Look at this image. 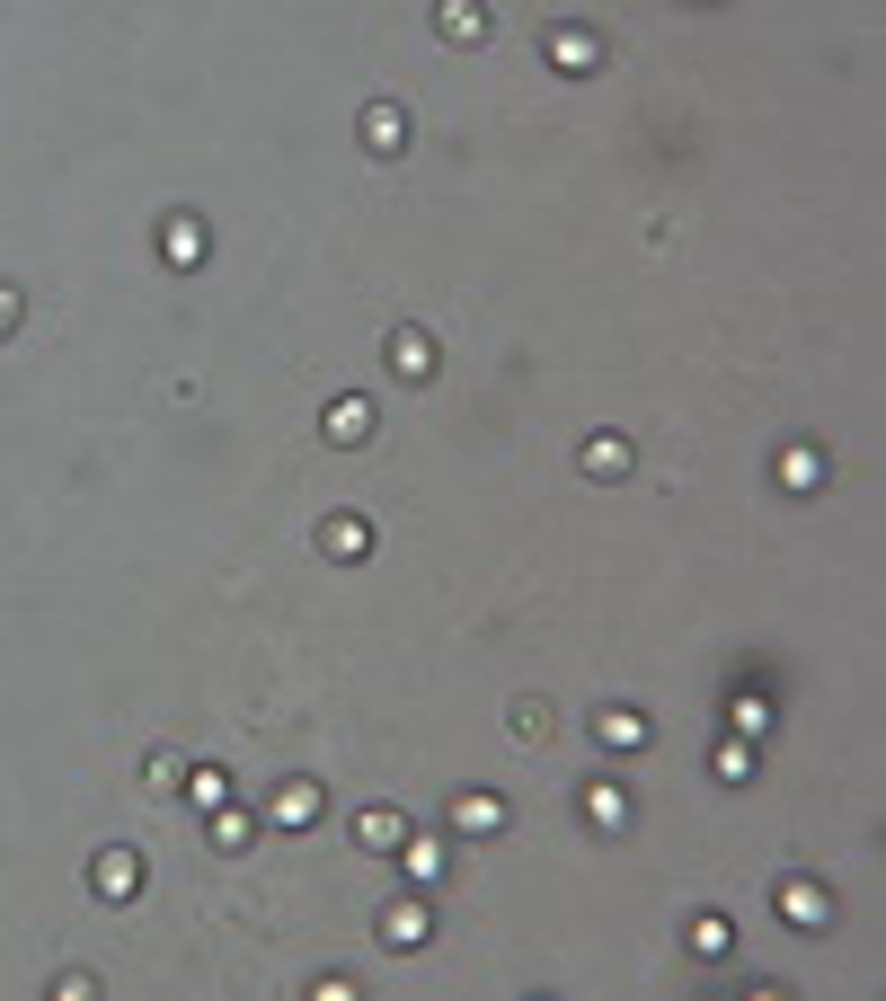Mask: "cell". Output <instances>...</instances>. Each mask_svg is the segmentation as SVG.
Returning <instances> with one entry per match:
<instances>
[{"instance_id":"cell-1","label":"cell","mask_w":886,"mask_h":1001,"mask_svg":"<svg viewBox=\"0 0 886 1001\" xmlns=\"http://www.w3.org/2000/svg\"><path fill=\"white\" fill-rule=\"evenodd\" d=\"M443 36H488V9H470V0H443Z\"/></svg>"},{"instance_id":"cell-2","label":"cell","mask_w":886,"mask_h":1001,"mask_svg":"<svg viewBox=\"0 0 886 1001\" xmlns=\"http://www.w3.org/2000/svg\"><path fill=\"white\" fill-rule=\"evenodd\" d=\"M390 355H399V373H408V381H417V373H435V364H426V337H399Z\"/></svg>"},{"instance_id":"cell-3","label":"cell","mask_w":886,"mask_h":1001,"mask_svg":"<svg viewBox=\"0 0 886 1001\" xmlns=\"http://www.w3.org/2000/svg\"><path fill=\"white\" fill-rule=\"evenodd\" d=\"M381 939H399V948H417V939H426V913H390V931Z\"/></svg>"}]
</instances>
